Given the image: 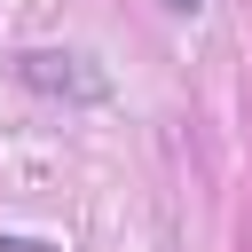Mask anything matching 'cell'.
<instances>
[{"instance_id": "cell-2", "label": "cell", "mask_w": 252, "mask_h": 252, "mask_svg": "<svg viewBox=\"0 0 252 252\" xmlns=\"http://www.w3.org/2000/svg\"><path fill=\"white\" fill-rule=\"evenodd\" d=\"M0 252H63V244H47V236H0Z\"/></svg>"}, {"instance_id": "cell-3", "label": "cell", "mask_w": 252, "mask_h": 252, "mask_svg": "<svg viewBox=\"0 0 252 252\" xmlns=\"http://www.w3.org/2000/svg\"><path fill=\"white\" fill-rule=\"evenodd\" d=\"M165 8H173V16H197V8H205V0H165Z\"/></svg>"}, {"instance_id": "cell-1", "label": "cell", "mask_w": 252, "mask_h": 252, "mask_svg": "<svg viewBox=\"0 0 252 252\" xmlns=\"http://www.w3.org/2000/svg\"><path fill=\"white\" fill-rule=\"evenodd\" d=\"M16 79L47 102H110V71L87 55V47H24L16 55Z\"/></svg>"}]
</instances>
